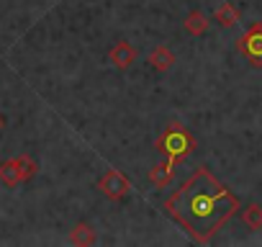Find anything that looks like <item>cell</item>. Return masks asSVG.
<instances>
[{"label": "cell", "mask_w": 262, "mask_h": 247, "mask_svg": "<svg viewBox=\"0 0 262 247\" xmlns=\"http://www.w3.org/2000/svg\"><path fill=\"white\" fill-rule=\"evenodd\" d=\"M239 209H242L239 198L208 168H198L165 201V211L195 242H211V237Z\"/></svg>", "instance_id": "obj_1"}, {"label": "cell", "mask_w": 262, "mask_h": 247, "mask_svg": "<svg viewBox=\"0 0 262 247\" xmlns=\"http://www.w3.org/2000/svg\"><path fill=\"white\" fill-rule=\"evenodd\" d=\"M242 219L249 229H262V206L259 203H249L244 211H242Z\"/></svg>", "instance_id": "obj_12"}, {"label": "cell", "mask_w": 262, "mask_h": 247, "mask_svg": "<svg viewBox=\"0 0 262 247\" xmlns=\"http://www.w3.org/2000/svg\"><path fill=\"white\" fill-rule=\"evenodd\" d=\"M236 49L252 67H262V24H252V29L239 36Z\"/></svg>", "instance_id": "obj_3"}, {"label": "cell", "mask_w": 262, "mask_h": 247, "mask_svg": "<svg viewBox=\"0 0 262 247\" xmlns=\"http://www.w3.org/2000/svg\"><path fill=\"white\" fill-rule=\"evenodd\" d=\"M70 242H72V244H80V247L93 244V242H95V229H93L90 224L80 221V224L72 227V232H70Z\"/></svg>", "instance_id": "obj_11"}, {"label": "cell", "mask_w": 262, "mask_h": 247, "mask_svg": "<svg viewBox=\"0 0 262 247\" xmlns=\"http://www.w3.org/2000/svg\"><path fill=\"white\" fill-rule=\"evenodd\" d=\"M157 72H167L172 65H175V54H172V49L170 47H165V44H160V47H155L152 49V54H149V59H147Z\"/></svg>", "instance_id": "obj_8"}, {"label": "cell", "mask_w": 262, "mask_h": 247, "mask_svg": "<svg viewBox=\"0 0 262 247\" xmlns=\"http://www.w3.org/2000/svg\"><path fill=\"white\" fill-rule=\"evenodd\" d=\"M16 160H18V168H21L24 183H26V180H31V178L39 173V165H36V160H34V157H29V155H21V157H16Z\"/></svg>", "instance_id": "obj_13"}, {"label": "cell", "mask_w": 262, "mask_h": 247, "mask_svg": "<svg viewBox=\"0 0 262 247\" xmlns=\"http://www.w3.org/2000/svg\"><path fill=\"white\" fill-rule=\"evenodd\" d=\"M175 165H178V162H172V160L165 157V162H160V165H155V168L149 170V180H152L157 188H167V186L172 183V178H175Z\"/></svg>", "instance_id": "obj_6"}, {"label": "cell", "mask_w": 262, "mask_h": 247, "mask_svg": "<svg viewBox=\"0 0 262 247\" xmlns=\"http://www.w3.org/2000/svg\"><path fill=\"white\" fill-rule=\"evenodd\" d=\"M213 21H216L219 26H224V29L236 26V24H239V11H236V6H234V3H221V6H216Z\"/></svg>", "instance_id": "obj_9"}, {"label": "cell", "mask_w": 262, "mask_h": 247, "mask_svg": "<svg viewBox=\"0 0 262 247\" xmlns=\"http://www.w3.org/2000/svg\"><path fill=\"white\" fill-rule=\"evenodd\" d=\"M3 127H6V116L0 113V132H3Z\"/></svg>", "instance_id": "obj_14"}, {"label": "cell", "mask_w": 262, "mask_h": 247, "mask_svg": "<svg viewBox=\"0 0 262 247\" xmlns=\"http://www.w3.org/2000/svg\"><path fill=\"white\" fill-rule=\"evenodd\" d=\"M183 26H185L188 34H193V36H203V34L208 31L211 21H208V16H206L203 11H193V13H188V18L183 21Z\"/></svg>", "instance_id": "obj_10"}, {"label": "cell", "mask_w": 262, "mask_h": 247, "mask_svg": "<svg viewBox=\"0 0 262 247\" xmlns=\"http://www.w3.org/2000/svg\"><path fill=\"white\" fill-rule=\"evenodd\" d=\"M98 188H100V193H103L105 198H111V201H121V198H126V196L131 193V180H128L121 170L111 168V170L98 180Z\"/></svg>", "instance_id": "obj_4"}, {"label": "cell", "mask_w": 262, "mask_h": 247, "mask_svg": "<svg viewBox=\"0 0 262 247\" xmlns=\"http://www.w3.org/2000/svg\"><path fill=\"white\" fill-rule=\"evenodd\" d=\"M155 147H157L160 155H165L167 160L180 162V160H185L188 155H193V150H195V137H193L185 127H180V123H170V127L157 137V145H155Z\"/></svg>", "instance_id": "obj_2"}, {"label": "cell", "mask_w": 262, "mask_h": 247, "mask_svg": "<svg viewBox=\"0 0 262 247\" xmlns=\"http://www.w3.org/2000/svg\"><path fill=\"white\" fill-rule=\"evenodd\" d=\"M108 59H111V65L116 67V70H128L131 65H134V59H137V49L131 47L128 42H116L113 47H111V52H108Z\"/></svg>", "instance_id": "obj_5"}, {"label": "cell", "mask_w": 262, "mask_h": 247, "mask_svg": "<svg viewBox=\"0 0 262 247\" xmlns=\"http://www.w3.org/2000/svg\"><path fill=\"white\" fill-rule=\"evenodd\" d=\"M0 183H3L6 188H16L24 183V175H21V168H18V160H6L0 162Z\"/></svg>", "instance_id": "obj_7"}]
</instances>
